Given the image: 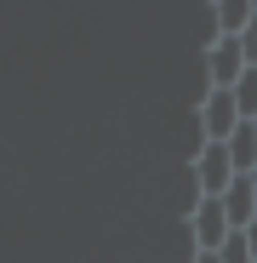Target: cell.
<instances>
[{"label":"cell","instance_id":"6da1fadb","mask_svg":"<svg viewBox=\"0 0 257 263\" xmlns=\"http://www.w3.org/2000/svg\"><path fill=\"white\" fill-rule=\"evenodd\" d=\"M194 178H200L206 200H223V195L234 189V183H229V178H234V155H229L223 143H211V149H206V155L194 160Z\"/></svg>","mask_w":257,"mask_h":263},{"label":"cell","instance_id":"7a4b0ae2","mask_svg":"<svg viewBox=\"0 0 257 263\" xmlns=\"http://www.w3.org/2000/svg\"><path fill=\"white\" fill-rule=\"evenodd\" d=\"M234 120H240V98H234V92H211V98H206L200 126H206V138H211V143H229L234 132H240Z\"/></svg>","mask_w":257,"mask_h":263},{"label":"cell","instance_id":"3957f363","mask_svg":"<svg viewBox=\"0 0 257 263\" xmlns=\"http://www.w3.org/2000/svg\"><path fill=\"white\" fill-rule=\"evenodd\" d=\"M229 223H234V217H229V200H200V212H194V240L206 246V252H218L223 240H229Z\"/></svg>","mask_w":257,"mask_h":263},{"label":"cell","instance_id":"277c9868","mask_svg":"<svg viewBox=\"0 0 257 263\" xmlns=\"http://www.w3.org/2000/svg\"><path fill=\"white\" fill-rule=\"evenodd\" d=\"M240 52H246V40H240V34H223V40H218V52H211V80H218V92H234Z\"/></svg>","mask_w":257,"mask_h":263},{"label":"cell","instance_id":"5b68a950","mask_svg":"<svg viewBox=\"0 0 257 263\" xmlns=\"http://www.w3.org/2000/svg\"><path fill=\"white\" fill-rule=\"evenodd\" d=\"M246 6H251V0H218V23H223V29L234 34V29L246 23Z\"/></svg>","mask_w":257,"mask_h":263},{"label":"cell","instance_id":"8992f818","mask_svg":"<svg viewBox=\"0 0 257 263\" xmlns=\"http://www.w3.org/2000/svg\"><path fill=\"white\" fill-rule=\"evenodd\" d=\"M194 263H218V252H206V257H194Z\"/></svg>","mask_w":257,"mask_h":263}]
</instances>
